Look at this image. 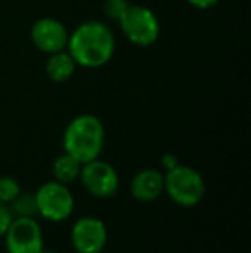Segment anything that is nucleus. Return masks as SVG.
I'll return each mask as SVG.
<instances>
[{"instance_id": "11", "label": "nucleus", "mask_w": 251, "mask_h": 253, "mask_svg": "<svg viewBox=\"0 0 251 253\" xmlns=\"http://www.w3.org/2000/svg\"><path fill=\"white\" fill-rule=\"evenodd\" d=\"M76 67L77 64L74 62V59L67 50L50 53L47 64H45V71L54 83H64L69 78H72V74L76 73Z\"/></svg>"}, {"instance_id": "19", "label": "nucleus", "mask_w": 251, "mask_h": 253, "mask_svg": "<svg viewBox=\"0 0 251 253\" xmlns=\"http://www.w3.org/2000/svg\"><path fill=\"white\" fill-rule=\"evenodd\" d=\"M38 253H55V252H52V250H48V248H45V247H43Z\"/></svg>"}, {"instance_id": "9", "label": "nucleus", "mask_w": 251, "mask_h": 253, "mask_svg": "<svg viewBox=\"0 0 251 253\" xmlns=\"http://www.w3.org/2000/svg\"><path fill=\"white\" fill-rule=\"evenodd\" d=\"M31 42L43 53H55L67 48L69 31L59 19L54 17H40L31 26Z\"/></svg>"}, {"instance_id": "12", "label": "nucleus", "mask_w": 251, "mask_h": 253, "mask_svg": "<svg viewBox=\"0 0 251 253\" xmlns=\"http://www.w3.org/2000/svg\"><path fill=\"white\" fill-rule=\"evenodd\" d=\"M83 164L79 160H76L72 155L64 152L62 155H59L57 159L52 164V176H54L55 181L62 184H67L69 186L71 183L79 179V172Z\"/></svg>"}, {"instance_id": "15", "label": "nucleus", "mask_w": 251, "mask_h": 253, "mask_svg": "<svg viewBox=\"0 0 251 253\" xmlns=\"http://www.w3.org/2000/svg\"><path fill=\"white\" fill-rule=\"evenodd\" d=\"M127 5H129L127 0H107L105 2V14L108 16V19L117 23L122 14H124V10L127 9Z\"/></svg>"}, {"instance_id": "13", "label": "nucleus", "mask_w": 251, "mask_h": 253, "mask_svg": "<svg viewBox=\"0 0 251 253\" xmlns=\"http://www.w3.org/2000/svg\"><path fill=\"white\" fill-rule=\"evenodd\" d=\"M10 210H12L14 217H36V202H35V195L19 193L12 202L9 203Z\"/></svg>"}, {"instance_id": "5", "label": "nucleus", "mask_w": 251, "mask_h": 253, "mask_svg": "<svg viewBox=\"0 0 251 253\" xmlns=\"http://www.w3.org/2000/svg\"><path fill=\"white\" fill-rule=\"evenodd\" d=\"M36 212L50 222H64L74 212V195L67 184L52 179L35 191Z\"/></svg>"}, {"instance_id": "14", "label": "nucleus", "mask_w": 251, "mask_h": 253, "mask_svg": "<svg viewBox=\"0 0 251 253\" xmlns=\"http://www.w3.org/2000/svg\"><path fill=\"white\" fill-rule=\"evenodd\" d=\"M21 193V184L12 176H3L0 177V203L9 205L17 195Z\"/></svg>"}, {"instance_id": "2", "label": "nucleus", "mask_w": 251, "mask_h": 253, "mask_svg": "<svg viewBox=\"0 0 251 253\" xmlns=\"http://www.w3.org/2000/svg\"><path fill=\"white\" fill-rule=\"evenodd\" d=\"M105 145V127L100 117L93 114H79L66 126L62 136L64 152L81 164L100 157Z\"/></svg>"}, {"instance_id": "10", "label": "nucleus", "mask_w": 251, "mask_h": 253, "mask_svg": "<svg viewBox=\"0 0 251 253\" xmlns=\"http://www.w3.org/2000/svg\"><path fill=\"white\" fill-rule=\"evenodd\" d=\"M164 193V172L157 169H141L131 179V195L134 200L150 203Z\"/></svg>"}, {"instance_id": "8", "label": "nucleus", "mask_w": 251, "mask_h": 253, "mask_svg": "<svg viewBox=\"0 0 251 253\" xmlns=\"http://www.w3.org/2000/svg\"><path fill=\"white\" fill-rule=\"evenodd\" d=\"M107 226L98 217L86 215L72 224L71 245L76 253H102L107 247Z\"/></svg>"}, {"instance_id": "1", "label": "nucleus", "mask_w": 251, "mask_h": 253, "mask_svg": "<svg viewBox=\"0 0 251 253\" xmlns=\"http://www.w3.org/2000/svg\"><path fill=\"white\" fill-rule=\"evenodd\" d=\"M66 50L71 53L77 66L97 69L105 66L114 57V33L102 21H86L69 33Z\"/></svg>"}, {"instance_id": "7", "label": "nucleus", "mask_w": 251, "mask_h": 253, "mask_svg": "<svg viewBox=\"0 0 251 253\" xmlns=\"http://www.w3.org/2000/svg\"><path fill=\"white\" fill-rule=\"evenodd\" d=\"M3 240L7 253H38L45 247L36 217H14Z\"/></svg>"}, {"instance_id": "18", "label": "nucleus", "mask_w": 251, "mask_h": 253, "mask_svg": "<svg viewBox=\"0 0 251 253\" xmlns=\"http://www.w3.org/2000/svg\"><path fill=\"white\" fill-rule=\"evenodd\" d=\"M176 166H179V159L174 153H165V155L162 157V167H164L165 170L174 169Z\"/></svg>"}, {"instance_id": "3", "label": "nucleus", "mask_w": 251, "mask_h": 253, "mask_svg": "<svg viewBox=\"0 0 251 253\" xmlns=\"http://www.w3.org/2000/svg\"><path fill=\"white\" fill-rule=\"evenodd\" d=\"M164 193H167L176 205L191 209L203 200L207 188L203 176L196 169L179 164L164 172Z\"/></svg>"}, {"instance_id": "6", "label": "nucleus", "mask_w": 251, "mask_h": 253, "mask_svg": "<svg viewBox=\"0 0 251 253\" xmlns=\"http://www.w3.org/2000/svg\"><path fill=\"white\" fill-rule=\"evenodd\" d=\"M79 181L86 188L88 193L93 195L95 198L114 197L119 190V184H121L115 167L105 160H100V157L83 164Z\"/></svg>"}, {"instance_id": "4", "label": "nucleus", "mask_w": 251, "mask_h": 253, "mask_svg": "<svg viewBox=\"0 0 251 253\" xmlns=\"http://www.w3.org/2000/svg\"><path fill=\"white\" fill-rule=\"evenodd\" d=\"M117 24L127 40L138 47H150L160 37V23L157 14L144 5L129 3Z\"/></svg>"}, {"instance_id": "16", "label": "nucleus", "mask_w": 251, "mask_h": 253, "mask_svg": "<svg viewBox=\"0 0 251 253\" xmlns=\"http://www.w3.org/2000/svg\"><path fill=\"white\" fill-rule=\"evenodd\" d=\"M12 219H14V213L10 210V207L5 205V203H0V238H3V234L7 233Z\"/></svg>"}, {"instance_id": "17", "label": "nucleus", "mask_w": 251, "mask_h": 253, "mask_svg": "<svg viewBox=\"0 0 251 253\" xmlns=\"http://www.w3.org/2000/svg\"><path fill=\"white\" fill-rule=\"evenodd\" d=\"M189 5L196 7V9H201V10H207V9H212L218 3V0H186Z\"/></svg>"}]
</instances>
